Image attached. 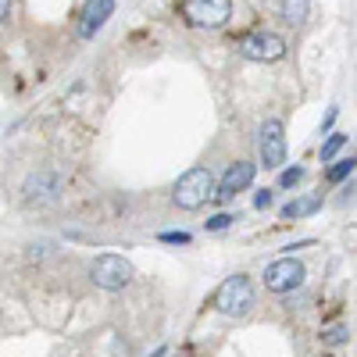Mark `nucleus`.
Instances as JSON below:
<instances>
[{"mask_svg":"<svg viewBox=\"0 0 357 357\" xmlns=\"http://www.w3.org/2000/svg\"><path fill=\"white\" fill-rule=\"evenodd\" d=\"M172 197H175V204L183 207V211H197V207H204L207 200L215 197V175L207 168H190L186 175H178Z\"/></svg>","mask_w":357,"mask_h":357,"instance_id":"1","label":"nucleus"},{"mask_svg":"<svg viewBox=\"0 0 357 357\" xmlns=\"http://www.w3.org/2000/svg\"><path fill=\"white\" fill-rule=\"evenodd\" d=\"M215 307H218L222 314H229V318L247 314V311L254 307V282H250L247 275H229V279L218 286V293H215Z\"/></svg>","mask_w":357,"mask_h":357,"instance_id":"2","label":"nucleus"},{"mask_svg":"<svg viewBox=\"0 0 357 357\" xmlns=\"http://www.w3.org/2000/svg\"><path fill=\"white\" fill-rule=\"evenodd\" d=\"M89 275H93V286H100V289H126L129 282H132V264L122 257V254H100L97 261H93V268H89Z\"/></svg>","mask_w":357,"mask_h":357,"instance_id":"3","label":"nucleus"},{"mask_svg":"<svg viewBox=\"0 0 357 357\" xmlns=\"http://www.w3.org/2000/svg\"><path fill=\"white\" fill-rule=\"evenodd\" d=\"M232 15V0H183V18L197 29H222Z\"/></svg>","mask_w":357,"mask_h":357,"instance_id":"4","label":"nucleus"},{"mask_svg":"<svg viewBox=\"0 0 357 357\" xmlns=\"http://www.w3.org/2000/svg\"><path fill=\"white\" fill-rule=\"evenodd\" d=\"M307 279L304 272V264L301 261H293V257H279L264 268V286L272 289V293H293V289H301Z\"/></svg>","mask_w":357,"mask_h":357,"instance_id":"5","label":"nucleus"},{"mask_svg":"<svg viewBox=\"0 0 357 357\" xmlns=\"http://www.w3.org/2000/svg\"><path fill=\"white\" fill-rule=\"evenodd\" d=\"M257 151H261V165L264 168H282L286 165V129L279 118H268L257 136Z\"/></svg>","mask_w":357,"mask_h":357,"instance_id":"6","label":"nucleus"},{"mask_svg":"<svg viewBox=\"0 0 357 357\" xmlns=\"http://www.w3.org/2000/svg\"><path fill=\"white\" fill-rule=\"evenodd\" d=\"M236 50H240V57H247V61H279L286 54V40L275 36V33H247L236 43Z\"/></svg>","mask_w":357,"mask_h":357,"instance_id":"7","label":"nucleus"},{"mask_svg":"<svg viewBox=\"0 0 357 357\" xmlns=\"http://www.w3.org/2000/svg\"><path fill=\"white\" fill-rule=\"evenodd\" d=\"M254 175H257V165H254V161H236V165H229L225 175H222V183H215V197H218L222 204H229L236 193H243V190L254 183Z\"/></svg>","mask_w":357,"mask_h":357,"instance_id":"8","label":"nucleus"},{"mask_svg":"<svg viewBox=\"0 0 357 357\" xmlns=\"http://www.w3.org/2000/svg\"><path fill=\"white\" fill-rule=\"evenodd\" d=\"M65 183L57 172H36L25 178V204H54L57 197H61Z\"/></svg>","mask_w":357,"mask_h":357,"instance_id":"9","label":"nucleus"},{"mask_svg":"<svg viewBox=\"0 0 357 357\" xmlns=\"http://www.w3.org/2000/svg\"><path fill=\"white\" fill-rule=\"evenodd\" d=\"M111 11H114V0H86L82 11H79V36L93 40L104 29V22L111 18Z\"/></svg>","mask_w":357,"mask_h":357,"instance_id":"10","label":"nucleus"},{"mask_svg":"<svg viewBox=\"0 0 357 357\" xmlns=\"http://www.w3.org/2000/svg\"><path fill=\"white\" fill-rule=\"evenodd\" d=\"M321 211V193H304V197H293L289 204H282V222H296V218H307Z\"/></svg>","mask_w":357,"mask_h":357,"instance_id":"11","label":"nucleus"},{"mask_svg":"<svg viewBox=\"0 0 357 357\" xmlns=\"http://www.w3.org/2000/svg\"><path fill=\"white\" fill-rule=\"evenodd\" d=\"M279 15H282V22H289V25H304L307 15H311V0H282Z\"/></svg>","mask_w":357,"mask_h":357,"instance_id":"12","label":"nucleus"},{"mask_svg":"<svg viewBox=\"0 0 357 357\" xmlns=\"http://www.w3.org/2000/svg\"><path fill=\"white\" fill-rule=\"evenodd\" d=\"M354 165H357L354 158H343V161H333V165H329V172H325V175H329V183H343V178H347V175H354Z\"/></svg>","mask_w":357,"mask_h":357,"instance_id":"13","label":"nucleus"},{"mask_svg":"<svg viewBox=\"0 0 357 357\" xmlns=\"http://www.w3.org/2000/svg\"><path fill=\"white\" fill-rule=\"evenodd\" d=\"M343 146H347V136H343V132H333L329 139L321 143V161H333V158L343 151Z\"/></svg>","mask_w":357,"mask_h":357,"instance_id":"14","label":"nucleus"},{"mask_svg":"<svg viewBox=\"0 0 357 357\" xmlns=\"http://www.w3.org/2000/svg\"><path fill=\"white\" fill-rule=\"evenodd\" d=\"M347 340H350V329H347V325H333V329L321 333V343H325V347H343Z\"/></svg>","mask_w":357,"mask_h":357,"instance_id":"15","label":"nucleus"},{"mask_svg":"<svg viewBox=\"0 0 357 357\" xmlns=\"http://www.w3.org/2000/svg\"><path fill=\"white\" fill-rule=\"evenodd\" d=\"M301 178H304V168L293 165V168H286V172L279 175V186H282V190H293L296 183H301Z\"/></svg>","mask_w":357,"mask_h":357,"instance_id":"16","label":"nucleus"},{"mask_svg":"<svg viewBox=\"0 0 357 357\" xmlns=\"http://www.w3.org/2000/svg\"><path fill=\"white\" fill-rule=\"evenodd\" d=\"M158 240H161V243H172V247H190V240H193V236L178 229V232H161Z\"/></svg>","mask_w":357,"mask_h":357,"instance_id":"17","label":"nucleus"},{"mask_svg":"<svg viewBox=\"0 0 357 357\" xmlns=\"http://www.w3.org/2000/svg\"><path fill=\"white\" fill-rule=\"evenodd\" d=\"M232 222H236V215H225V211L222 215H211V218H207V232H225Z\"/></svg>","mask_w":357,"mask_h":357,"instance_id":"18","label":"nucleus"},{"mask_svg":"<svg viewBox=\"0 0 357 357\" xmlns=\"http://www.w3.org/2000/svg\"><path fill=\"white\" fill-rule=\"evenodd\" d=\"M254 207H257V211H268V207H272V190H261L254 197Z\"/></svg>","mask_w":357,"mask_h":357,"instance_id":"19","label":"nucleus"},{"mask_svg":"<svg viewBox=\"0 0 357 357\" xmlns=\"http://www.w3.org/2000/svg\"><path fill=\"white\" fill-rule=\"evenodd\" d=\"M8 15H11V0H0V22H8Z\"/></svg>","mask_w":357,"mask_h":357,"instance_id":"20","label":"nucleus"},{"mask_svg":"<svg viewBox=\"0 0 357 357\" xmlns=\"http://www.w3.org/2000/svg\"><path fill=\"white\" fill-rule=\"evenodd\" d=\"M146 357H165V347H158L154 354H146Z\"/></svg>","mask_w":357,"mask_h":357,"instance_id":"21","label":"nucleus"},{"mask_svg":"<svg viewBox=\"0 0 357 357\" xmlns=\"http://www.w3.org/2000/svg\"><path fill=\"white\" fill-rule=\"evenodd\" d=\"M178 357H190V350H183V354H178Z\"/></svg>","mask_w":357,"mask_h":357,"instance_id":"22","label":"nucleus"}]
</instances>
